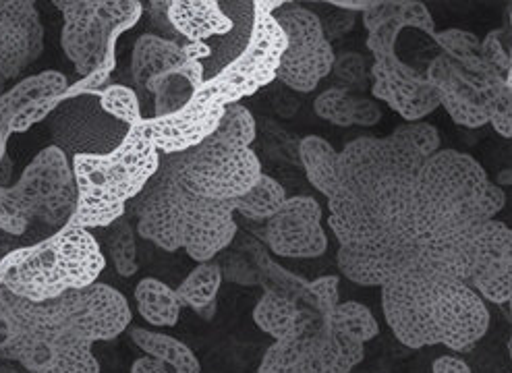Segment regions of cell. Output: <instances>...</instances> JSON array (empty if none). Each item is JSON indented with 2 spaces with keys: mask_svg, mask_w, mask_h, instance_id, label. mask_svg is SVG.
I'll return each mask as SVG.
<instances>
[{
  "mask_svg": "<svg viewBox=\"0 0 512 373\" xmlns=\"http://www.w3.org/2000/svg\"><path fill=\"white\" fill-rule=\"evenodd\" d=\"M438 150L440 133L425 121L405 123L388 137H359L338 152V191L359 199L386 233L419 243L415 177Z\"/></svg>",
  "mask_w": 512,
  "mask_h": 373,
  "instance_id": "1",
  "label": "cell"
},
{
  "mask_svg": "<svg viewBox=\"0 0 512 373\" xmlns=\"http://www.w3.org/2000/svg\"><path fill=\"white\" fill-rule=\"evenodd\" d=\"M106 257L92 231L63 226L52 237L11 251L3 289L32 303H44L98 282Z\"/></svg>",
  "mask_w": 512,
  "mask_h": 373,
  "instance_id": "7",
  "label": "cell"
},
{
  "mask_svg": "<svg viewBox=\"0 0 512 373\" xmlns=\"http://www.w3.org/2000/svg\"><path fill=\"white\" fill-rule=\"evenodd\" d=\"M220 270H222V276L226 274V278H229V280H235V282H241V284L255 282V278L251 274V268L239 255H229V262H226V266H220Z\"/></svg>",
  "mask_w": 512,
  "mask_h": 373,
  "instance_id": "47",
  "label": "cell"
},
{
  "mask_svg": "<svg viewBox=\"0 0 512 373\" xmlns=\"http://www.w3.org/2000/svg\"><path fill=\"white\" fill-rule=\"evenodd\" d=\"M351 98L353 94L347 88L334 85L314 100V112L336 127H351Z\"/></svg>",
  "mask_w": 512,
  "mask_h": 373,
  "instance_id": "40",
  "label": "cell"
},
{
  "mask_svg": "<svg viewBox=\"0 0 512 373\" xmlns=\"http://www.w3.org/2000/svg\"><path fill=\"white\" fill-rule=\"evenodd\" d=\"M63 15L61 46L81 75L79 92H96L117 65V42L144 17L139 0H54Z\"/></svg>",
  "mask_w": 512,
  "mask_h": 373,
  "instance_id": "8",
  "label": "cell"
},
{
  "mask_svg": "<svg viewBox=\"0 0 512 373\" xmlns=\"http://www.w3.org/2000/svg\"><path fill=\"white\" fill-rule=\"evenodd\" d=\"M328 226L340 245H355L363 241H372L386 231L378 224L359 199L347 191H338L328 199Z\"/></svg>",
  "mask_w": 512,
  "mask_h": 373,
  "instance_id": "28",
  "label": "cell"
},
{
  "mask_svg": "<svg viewBox=\"0 0 512 373\" xmlns=\"http://www.w3.org/2000/svg\"><path fill=\"white\" fill-rule=\"evenodd\" d=\"M415 199L423 239L496 220L504 210L506 193L473 156L438 150L417 172Z\"/></svg>",
  "mask_w": 512,
  "mask_h": 373,
  "instance_id": "3",
  "label": "cell"
},
{
  "mask_svg": "<svg viewBox=\"0 0 512 373\" xmlns=\"http://www.w3.org/2000/svg\"><path fill=\"white\" fill-rule=\"evenodd\" d=\"M266 241L272 253L291 260H314L328 249L322 226V206L309 195L287 197L266 224Z\"/></svg>",
  "mask_w": 512,
  "mask_h": 373,
  "instance_id": "16",
  "label": "cell"
},
{
  "mask_svg": "<svg viewBox=\"0 0 512 373\" xmlns=\"http://www.w3.org/2000/svg\"><path fill=\"white\" fill-rule=\"evenodd\" d=\"M262 162L251 148H233L208 137L185 152L183 185L202 199L231 202L260 181Z\"/></svg>",
  "mask_w": 512,
  "mask_h": 373,
  "instance_id": "10",
  "label": "cell"
},
{
  "mask_svg": "<svg viewBox=\"0 0 512 373\" xmlns=\"http://www.w3.org/2000/svg\"><path fill=\"white\" fill-rule=\"evenodd\" d=\"M129 336L135 347L148 357H154L166 373H202V365H199L195 353L175 336L146 328H131Z\"/></svg>",
  "mask_w": 512,
  "mask_h": 373,
  "instance_id": "30",
  "label": "cell"
},
{
  "mask_svg": "<svg viewBox=\"0 0 512 373\" xmlns=\"http://www.w3.org/2000/svg\"><path fill=\"white\" fill-rule=\"evenodd\" d=\"M322 324L334 328L336 332L345 334L357 342H369L374 340L380 334V324L374 318V313L369 311L363 303L357 301H347V303H338L330 315H326Z\"/></svg>",
  "mask_w": 512,
  "mask_h": 373,
  "instance_id": "35",
  "label": "cell"
},
{
  "mask_svg": "<svg viewBox=\"0 0 512 373\" xmlns=\"http://www.w3.org/2000/svg\"><path fill=\"white\" fill-rule=\"evenodd\" d=\"M131 373H166V371L154 357H141L133 361Z\"/></svg>",
  "mask_w": 512,
  "mask_h": 373,
  "instance_id": "50",
  "label": "cell"
},
{
  "mask_svg": "<svg viewBox=\"0 0 512 373\" xmlns=\"http://www.w3.org/2000/svg\"><path fill=\"white\" fill-rule=\"evenodd\" d=\"M222 106H202L187 102L164 117H144L135 127L160 152V156L183 154L204 143L222 119Z\"/></svg>",
  "mask_w": 512,
  "mask_h": 373,
  "instance_id": "21",
  "label": "cell"
},
{
  "mask_svg": "<svg viewBox=\"0 0 512 373\" xmlns=\"http://www.w3.org/2000/svg\"><path fill=\"white\" fill-rule=\"evenodd\" d=\"M425 79L432 83L440 106L459 127L479 129L488 125V114L479 96L444 54L436 56L430 63Z\"/></svg>",
  "mask_w": 512,
  "mask_h": 373,
  "instance_id": "23",
  "label": "cell"
},
{
  "mask_svg": "<svg viewBox=\"0 0 512 373\" xmlns=\"http://www.w3.org/2000/svg\"><path fill=\"white\" fill-rule=\"evenodd\" d=\"M208 44H185L160 38L156 34L139 36L133 44L131 54V79H133V92L139 98L141 110L146 102V83L164 75L185 69L187 65L208 59L210 56Z\"/></svg>",
  "mask_w": 512,
  "mask_h": 373,
  "instance_id": "22",
  "label": "cell"
},
{
  "mask_svg": "<svg viewBox=\"0 0 512 373\" xmlns=\"http://www.w3.org/2000/svg\"><path fill=\"white\" fill-rule=\"evenodd\" d=\"M299 164L305 170V177L328 199L338 193V152L332 143L320 135H307L299 139L297 146Z\"/></svg>",
  "mask_w": 512,
  "mask_h": 373,
  "instance_id": "29",
  "label": "cell"
},
{
  "mask_svg": "<svg viewBox=\"0 0 512 373\" xmlns=\"http://www.w3.org/2000/svg\"><path fill=\"white\" fill-rule=\"evenodd\" d=\"M330 7H336V9H340V11H347V13H367V11H372L376 5H378V0H330L328 3Z\"/></svg>",
  "mask_w": 512,
  "mask_h": 373,
  "instance_id": "49",
  "label": "cell"
},
{
  "mask_svg": "<svg viewBox=\"0 0 512 373\" xmlns=\"http://www.w3.org/2000/svg\"><path fill=\"white\" fill-rule=\"evenodd\" d=\"M210 137L224 143V146L251 148L255 137H258V123H255L251 110L243 104H229L224 106L222 119Z\"/></svg>",
  "mask_w": 512,
  "mask_h": 373,
  "instance_id": "36",
  "label": "cell"
},
{
  "mask_svg": "<svg viewBox=\"0 0 512 373\" xmlns=\"http://www.w3.org/2000/svg\"><path fill=\"white\" fill-rule=\"evenodd\" d=\"M30 224L32 220L21 210L13 187L0 185V231L13 237H21L30 228Z\"/></svg>",
  "mask_w": 512,
  "mask_h": 373,
  "instance_id": "42",
  "label": "cell"
},
{
  "mask_svg": "<svg viewBox=\"0 0 512 373\" xmlns=\"http://www.w3.org/2000/svg\"><path fill=\"white\" fill-rule=\"evenodd\" d=\"M287 199V189H284L270 175H262L260 181L251 187L245 195L231 199L235 214H241L255 222H268Z\"/></svg>",
  "mask_w": 512,
  "mask_h": 373,
  "instance_id": "34",
  "label": "cell"
},
{
  "mask_svg": "<svg viewBox=\"0 0 512 373\" xmlns=\"http://www.w3.org/2000/svg\"><path fill=\"white\" fill-rule=\"evenodd\" d=\"M320 326V320L289 338L274 340L262 357L258 373H307L311 340Z\"/></svg>",
  "mask_w": 512,
  "mask_h": 373,
  "instance_id": "33",
  "label": "cell"
},
{
  "mask_svg": "<svg viewBox=\"0 0 512 373\" xmlns=\"http://www.w3.org/2000/svg\"><path fill=\"white\" fill-rule=\"evenodd\" d=\"M419 243L384 233L372 241L340 245L336 264L343 276L361 286H382L396 274L417 264Z\"/></svg>",
  "mask_w": 512,
  "mask_h": 373,
  "instance_id": "19",
  "label": "cell"
},
{
  "mask_svg": "<svg viewBox=\"0 0 512 373\" xmlns=\"http://www.w3.org/2000/svg\"><path fill=\"white\" fill-rule=\"evenodd\" d=\"M481 59L486 61L500 77L512 81V44L510 32L494 30L479 44Z\"/></svg>",
  "mask_w": 512,
  "mask_h": 373,
  "instance_id": "41",
  "label": "cell"
},
{
  "mask_svg": "<svg viewBox=\"0 0 512 373\" xmlns=\"http://www.w3.org/2000/svg\"><path fill=\"white\" fill-rule=\"evenodd\" d=\"M183 170L185 152L164 158L160 156V166L154 179L133 202H129L133 208H127V214L131 212L137 220V235L170 253L181 249L179 212L185 195Z\"/></svg>",
  "mask_w": 512,
  "mask_h": 373,
  "instance_id": "13",
  "label": "cell"
},
{
  "mask_svg": "<svg viewBox=\"0 0 512 373\" xmlns=\"http://www.w3.org/2000/svg\"><path fill=\"white\" fill-rule=\"evenodd\" d=\"M330 75H334V79L340 83V88H347L351 94L357 92L359 96L369 88L367 63L365 56L359 52H343L336 56Z\"/></svg>",
  "mask_w": 512,
  "mask_h": 373,
  "instance_id": "39",
  "label": "cell"
},
{
  "mask_svg": "<svg viewBox=\"0 0 512 373\" xmlns=\"http://www.w3.org/2000/svg\"><path fill=\"white\" fill-rule=\"evenodd\" d=\"M222 278L224 276L218 262L212 260V262L197 264V268H193L187 274V278L175 289V295L181 307H189L197 315H202V318L212 320Z\"/></svg>",
  "mask_w": 512,
  "mask_h": 373,
  "instance_id": "31",
  "label": "cell"
},
{
  "mask_svg": "<svg viewBox=\"0 0 512 373\" xmlns=\"http://www.w3.org/2000/svg\"><path fill=\"white\" fill-rule=\"evenodd\" d=\"M160 166V152L135 125L115 150L81 152L71 160L77 206L67 226L108 228L127 214V204L146 189Z\"/></svg>",
  "mask_w": 512,
  "mask_h": 373,
  "instance_id": "4",
  "label": "cell"
},
{
  "mask_svg": "<svg viewBox=\"0 0 512 373\" xmlns=\"http://www.w3.org/2000/svg\"><path fill=\"white\" fill-rule=\"evenodd\" d=\"M338 284H340V278L336 274L322 276V278H316V280H311V282L305 284L307 293L314 297V301H316L320 320H324L326 315H330V311L340 303Z\"/></svg>",
  "mask_w": 512,
  "mask_h": 373,
  "instance_id": "43",
  "label": "cell"
},
{
  "mask_svg": "<svg viewBox=\"0 0 512 373\" xmlns=\"http://www.w3.org/2000/svg\"><path fill=\"white\" fill-rule=\"evenodd\" d=\"M44 50V25L32 0H0V79L30 69Z\"/></svg>",
  "mask_w": 512,
  "mask_h": 373,
  "instance_id": "20",
  "label": "cell"
},
{
  "mask_svg": "<svg viewBox=\"0 0 512 373\" xmlns=\"http://www.w3.org/2000/svg\"><path fill=\"white\" fill-rule=\"evenodd\" d=\"M44 303L56 320L92 344L119 338L133 318L127 297L115 286L102 282Z\"/></svg>",
  "mask_w": 512,
  "mask_h": 373,
  "instance_id": "14",
  "label": "cell"
},
{
  "mask_svg": "<svg viewBox=\"0 0 512 373\" xmlns=\"http://www.w3.org/2000/svg\"><path fill=\"white\" fill-rule=\"evenodd\" d=\"M104 243L119 276H133L137 272V243L133 224L127 214L104 228Z\"/></svg>",
  "mask_w": 512,
  "mask_h": 373,
  "instance_id": "37",
  "label": "cell"
},
{
  "mask_svg": "<svg viewBox=\"0 0 512 373\" xmlns=\"http://www.w3.org/2000/svg\"><path fill=\"white\" fill-rule=\"evenodd\" d=\"M483 299L496 305H508L512 297V231L490 220L473 231V264L467 282Z\"/></svg>",
  "mask_w": 512,
  "mask_h": 373,
  "instance_id": "18",
  "label": "cell"
},
{
  "mask_svg": "<svg viewBox=\"0 0 512 373\" xmlns=\"http://www.w3.org/2000/svg\"><path fill=\"white\" fill-rule=\"evenodd\" d=\"M380 289L386 324L409 349L444 344L454 353H465L488 334L490 309L461 280L413 264Z\"/></svg>",
  "mask_w": 512,
  "mask_h": 373,
  "instance_id": "2",
  "label": "cell"
},
{
  "mask_svg": "<svg viewBox=\"0 0 512 373\" xmlns=\"http://www.w3.org/2000/svg\"><path fill=\"white\" fill-rule=\"evenodd\" d=\"M135 303L141 318L158 328H173L179 322L181 303L175 289L156 278H144L135 286Z\"/></svg>",
  "mask_w": 512,
  "mask_h": 373,
  "instance_id": "32",
  "label": "cell"
},
{
  "mask_svg": "<svg viewBox=\"0 0 512 373\" xmlns=\"http://www.w3.org/2000/svg\"><path fill=\"white\" fill-rule=\"evenodd\" d=\"M382 121V108L363 96L353 94L351 98V125L357 127H374Z\"/></svg>",
  "mask_w": 512,
  "mask_h": 373,
  "instance_id": "44",
  "label": "cell"
},
{
  "mask_svg": "<svg viewBox=\"0 0 512 373\" xmlns=\"http://www.w3.org/2000/svg\"><path fill=\"white\" fill-rule=\"evenodd\" d=\"M94 344L56 320L46 303L0 289V359L27 373H100Z\"/></svg>",
  "mask_w": 512,
  "mask_h": 373,
  "instance_id": "6",
  "label": "cell"
},
{
  "mask_svg": "<svg viewBox=\"0 0 512 373\" xmlns=\"http://www.w3.org/2000/svg\"><path fill=\"white\" fill-rule=\"evenodd\" d=\"M318 313L299 307L291 297L266 291L253 309V322L274 340L289 338L318 322Z\"/></svg>",
  "mask_w": 512,
  "mask_h": 373,
  "instance_id": "27",
  "label": "cell"
},
{
  "mask_svg": "<svg viewBox=\"0 0 512 373\" xmlns=\"http://www.w3.org/2000/svg\"><path fill=\"white\" fill-rule=\"evenodd\" d=\"M274 19L287 38L276 79L293 92H314L318 83L330 75L336 59L332 44L324 36L320 17L309 9L284 5Z\"/></svg>",
  "mask_w": 512,
  "mask_h": 373,
  "instance_id": "11",
  "label": "cell"
},
{
  "mask_svg": "<svg viewBox=\"0 0 512 373\" xmlns=\"http://www.w3.org/2000/svg\"><path fill=\"white\" fill-rule=\"evenodd\" d=\"M166 7H168L166 0H152V3H148V9H144V13L148 11L150 25L156 30V36L166 38V40H173V42H183V40L175 34L173 25H170V21H168Z\"/></svg>",
  "mask_w": 512,
  "mask_h": 373,
  "instance_id": "45",
  "label": "cell"
},
{
  "mask_svg": "<svg viewBox=\"0 0 512 373\" xmlns=\"http://www.w3.org/2000/svg\"><path fill=\"white\" fill-rule=\"evenodd\" d=\"M365 357V344L320 322L307 361V373H351Z\"/></svg>",
  "mask_w": 512,
  "mask_h": 373,
  "instance_id": "25",
  "label": "cell"
},
{
  "mask_svg": "<svg viewBox=\"0 0 512 373\" xmlns=\"http://www.w3.org/2000/svg\"><path fill=\"white\" fill-rule=\"evenodd\" d=\"M7 90V81L5 79H0V94H3Z\"/></svg>",
  "mask_w": 512,
  "mask_h": 373,
  "instance_id": "53",
  "label": "cell"
},
{
  "mask_svg": "<svg viewBox=\"0 0 512 373\" xmlns=\"http://www.w3.org/2000/svg\"><path fill=\"white\" fill-rule=\"evenodd\" d=\"M96 94L100 108L127 129L144 119V110H141L139 98L129 85H106L104 90Z\"/></svg>",
  "mask_w": 512,
  "mask_h": 373,
  "instance_id": "38",
  "label": "cell"
},
{
  "mask_svg": "<svg viewBox=\"0 0 512 373\" xmlns=\"http://www.w3.org/2000/svg\"><path fill=\"white\" fill-rule=\"evenodd\" d=\"M253 5L268 15H276L284 7V0H255Z\"/></svg>",
  "mask_w": 512,
  "mask_h": 373,
  "instance_id": "51",
  "label": "cell"
},
{
  "mask_svg": "<svg viewBox=\"0 0 512 373\" xmlns=\"http://www.w3.org/2000/svg\"><path fill=\"white\" fill-rule=\"evenodd\" d=\"M287 46L274 15L264 13L253 5L251 34L237 59H233L214 77L206 79L191 96V104L229 106L241 104L276 79L280 56Z\"/></svg>",
  "mask_w": 512,
  "mask_h": 373,
  "instance_id": "9",
  "label": "cell"
},
{
  "mask_svg": "<svg viewBox=\"0 0 512 373\" xmlns=\"http://www.w3.org/2000/svg\"><path fill=\"white\" fill-rule=\"evenodd\" d=\"M166 15L175 34L187 44H208L235 30V21L216 0H168Z\"/></svg>",
  "mask_w": 512,
  "mask_h": 373,
  "instance_id": "24",
  "label": "cell"
},
{
  "mask_svg": "<svg viewBox=\"0 0 512 373\" xmlns=\"http://www.w3.org/2000/svg\"><path fill=\"white\" fill-rule=\"evenodd\" d=\"M434 40L444 50L442 54L446 56V59L454 67H457L465 77H469L475 83L479 100H481L483 90H488V85L496 83L498 79H504L486 61L481 59V52H479L481 40L475 34L452 27V30L436 32Z\"/></svg>",
  "mask_w": 512,
  "mask_h": 373,
  "instance_id": "26",
  "label": "cell"
},
{
  "mask_svg": "<svg viewBox=\"0 0 512 373\" xmlns=\"http://www.w3.org/2000/svg\"><path fill=\"white\" fill-rule=\"evenodd\" d=\"M9 266H11V253H7L3 260H0V289H3V280H5V274H7Z\"/></svg>",
  "mask_w": 512,
  "mask_h": 373,
  "instance_id": "52",
  "label": "cell"
},
{
  "mask_svg": "<svg viewBox=\"0 0 512 373\" xmlns=\"http://www.w3.org/2000/svg\"><path fill=\"white\" fill-rule=\"evenodd\" d=\"M181 249L193 262L204 264L229 247L237 235L235 208L231 202H212L185 189L179 212Z\"/></svg>",
  "mask_w": 512,
  "mask_h": 373,
  "instance_id": "17",
  "label": "cell"
},
{
  "mask_svg": "<svg viewBox=\"0 0 512 373\" xmlns=\"http://www.w3.org/2000/svg\"><path fill=\"white\" fill-rule=\"evenodd\" d=\"M367 48L374 54L369 67L374 98L386 102L407 123L423 121L440 108L436 90L417 69L396 56V38L405 27H417L434 38L436 23L428 7L415 0H378V5L363 13Z\"/></svg>",
  "mask_w": 512,
  "mask_h": 373,
  "instance_id": "5",
  "label": "cell"
},
{
  "mask_svg": "<svg viewBox=\"0 0 512 373\" xmlns=\"http://www.w3.org/2000/svg\"><path fill=\"white\" fill-rule=\"evenodd\" d=\"M320 21H322L324 36L330 42V40H336V38H343L347 32L353 30L355 15L347 13V11H336L334 15H328L326 19H320Z\"/></svg>",
  "mask_w": 512,
  "mask_h": 373,
  "instance_id": "46",
  "label": "cell"
},
{
  "mask_svg": "<svg viewBox=\"0 0 512 373\" xmlns=\"http://www.w3.org/2000/svg\"><path fill=\"white\" fill-rule=\"evenodd\" d=\"M69 79L61 71H42L17 81L0 94V164L7 158L9 139L15 133L30 131L67 100Z\"/></svg>",
  "mask_w": 512,
  "mask_h": 373,
  "instance_id": "15",
  "label": "cell"
},
{
  "mask_svg": "<svg viewBox=\"0 0 512 373\" xmlns=\"http://www.w3.org/2000/svg\"><path fill=\"white\" fill-rule=\"evenodd\" d=\"M15 197L32 222L38 220L52 231H61L77 206V187L67 154L59 146H48L25 166L13 185Z\"/></svg>",
  "mask_w": 512,
  "mask_h": 373,
  "instance_id": "12",
  "label": "cell"
},
{
  "mask_svg": "<svg viewBox=\"0 0 512 373\" xmlns=\"http://www.w3.org/2000/svg\"><path fill=\"white\" fill-rule=\"evenodd\" d=\"M432 373H473L465 359L454 355H440L432 363Z\"/></svg>",
  "mask_w": 512,
  "mask_h": 373,
  "instance_id": "48",
  "label": "cell"
}]
</instances>
